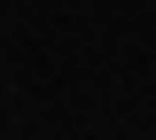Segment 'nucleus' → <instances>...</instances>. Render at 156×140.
<instances>
[]
</instances>
